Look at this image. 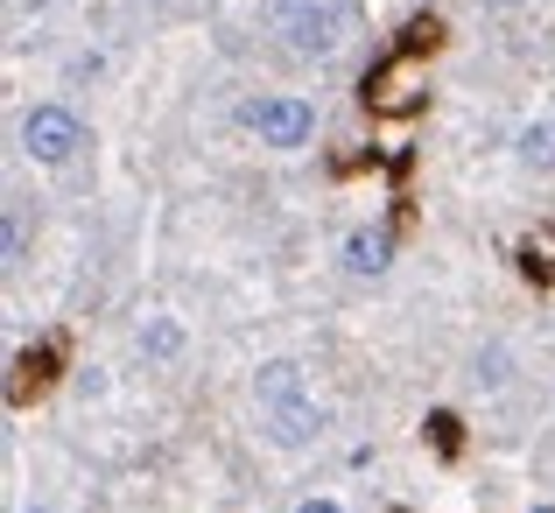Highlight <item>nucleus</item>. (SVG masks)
Wrapping results in <instances>:
<instances>
[{"label": "nucleus", "mask_w": 555, "mask_h": 513, "mask_svg": "<svg viewBox=\"0 0 555 513\" xmlns=\"http://www.w3.org/2000/svg\"><path fill=\"white\" fill-rule=\"evenodd\" d=\"M274 36L296 56H331L352 36V8L345 0H274Z\"/></svg>", "instance_id": "nucleus-1"}, {"label": "nucleus", "mask_w": 555, "mask_h": 513, "mask_svg": "<svg viewBox=\"0 0 555 513\" xmlns=\"http://www.w3.org/2000/svg\"><path fill=\"white\" fill-rule=\"evenodd\" d=\"M246 127H254V141L260 149H310V134H317V106L302 92H268V99H254V106L240 113Z\"/></svg>", "instance_id": "nucleus-2"}, {"label": "nucleus", "mask_w": 555, "mask_h": 513, "mask_svg": "<svg viewBox=\"0 0 555 513\" xmlns=\"http://www.w3.org/2000/svg\"><path fill=\"white\" fill-rule=\"evenodd\" d=\"M22 149L36 155L42 169H64L70 155L85 149L78 113H70V106H56V99H50V106H28V113H22Z\"/></svg>", "instance_id": "nucleus-3"}, {"label": "nucleus", "mask_w": 555, "mask_h": 513, "mask_svg": "<svg viewBox=\"0 0 555 513\" xmlns=\"http://www.w3.org/2000/svg\"><path fill=\"white\" fill-rule=\"evenodd\" d=\"M268 436H274L282 450H302V444H317V436H324V408H317L310 394H296V401L268 408Z\"/></svg>", "instance_id": "nucleus-4"}, {"label": "nucleus", "mask_w": 555, "mask_h": 513, "mask_svg": "<svg viewBox=\"0 0 555 513\" xmlns=\"http://www.w3.org/2000/svg\"><path fill=\"white\" fill-rule=\"evenodd\" d=\"M345 274H359V282H373V274H387L393 268V232L387 226H359L352 240H345Z\"/></svg>", "instance_id": "nucleus-5"}, {"label": "nucleus", "mask_w": 555, "mask_h": 513, "mask_svg": "<svg viewBox=\"0 0 555 513\" xmlns=\"http://www.w3.org/2000/svg\"><path fill=\"white\" fill-rule=\"evenodd\" d=\"M296 394H302V365H296V359L254 365V401H260V408H282V401H296Z\"/></svg>", "instance_id": "nucleus-6"}, {"label": "nucleus", "mask_w": 555, "mask_h": 513, "mask_svg": "<svg viewBox=\"0 0 555 513\" xmlns=\"http://www.w3.org/2000/svg\"><path fill=\"white\" fill-rule=\"evenodd\" d=\"M134 351L149 365H169L183 351V324H177V317H149V324H141V338H134Z\"/></svg>", "instance_id": "nucleus-7"}, {"label": "nucleus", "mask_w": 555, "mask_h": 513, "mask_svg": "<svg viewBox=\"0 0 555 513\" xmlns=\"http://www.w3.org/2000/svg\"><path fill=\"white\" fill-rule=\"evenodd\" d=\"M514 155H520L528 169H555V127H520Z\"/></svg>", "instance_id": "nucleus-8"}, {"label": "nucleus", "mask_w": 555, "mask_h": 513, "mask_svg": "<svg viewBox=\"0 0 555 513\" xmlns=\"http://www.w3.org/2000/svg\"><path fill=\"white\" fill-rule=\"evenodd\" d=\"M0 254H8V268H22L28 260V232H22V211L0 218Z\"/></svg>", "instance_id": "nucleus-9"}, {"label": "nucleus", "mask_w": 555, "mask_h": 513, "mask_svg": "<svg viewBox=\"0 0 555 513\" xmlns=\"http://www.w3.org/2000/svg\"><path fill=\"white\" fill-rule=\"evenodd\" d=\"M472 380H478V387H506V351H486Z\"/></svg>", "instance_id": "nucleus-10"}, {"label": "nucleus", "mask_w": 555, "mask_h": 513, "mask_svg": "<svg viewBox=\"0 0 555 513\" xmlns=\"http://www.w3.org/2000/svg\"><path fill=\"white\" fill-rule=\"evenodd\" d=\"M78 394H92V401H99V394H106V365H85V373H78Z\"/></svg>", "instance_id": "nucleus-11"}, {"label": "nucleus", "mask_w": 555, "mask_h": 513, "mask_svg": "<svg viewBox=\"0 0 555 513\" xmlns=\"http://www.w3.org/2000/svg\"><path fill=\"white\" fill-rule=\"evenodd\" d=\"M296 513H345V506H338V500H302Z\"/></svg>", "instance_id": "nucleus-12"}, {"label": "nucleus", "mask_w": 555, "mask_h": 513, "mask_svg": "<svg viewBox=\"0 0 555 513\" xmlns=\"http://www.w3.org/2000/svg\"><path fill=\"white\" fill-rule=\"evenodd\" d=\"M22 513H50V506H22Z\"/></svg>", "instance_id": "nucleus-13"}]
</instances>
